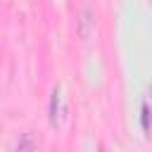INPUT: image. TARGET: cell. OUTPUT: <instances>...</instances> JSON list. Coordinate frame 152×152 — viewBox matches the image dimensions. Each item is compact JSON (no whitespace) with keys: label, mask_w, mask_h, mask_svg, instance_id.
Returning a JSON list of instances; mask_svg holds the SVG:
<instances>
[{"label":"cell","mask_w":152,"mask_h":152,"mask_svg":"<svg viewBox=\"0 0 152 152\" xmlns=\"http://www.w3.org/2000/svg\"><path fill=\"white\" fill-rule=\"evenodd\" d=\"M93 28H95L93 10H90V7H86V10L81 12V17H78V36H81V38H88V36L93 33Z\"/></svg>","instance_id":"6da1fadb"},{"label":"cell","mask_w":152,"mask_h":152,"mask_svg":"<svg viewBox=\"0 0 152 152\" xmlns=\"http://www.w3.org/2000/svg\"><path fill=\"white\" fill-rule=\"evenodd\" d=\"M142 128H145V131L152 128V112H150L147 104H142Z\"/></svg>","instance_id":"277c9868"},{"label":"cell","mask_w":152,"mask_h":152,"mask_svg":"<svg viewBox=\"0 0 152 152\" xmlns=\"http://www.w3.org/2000/svg\"><path fill=\"white\" fill-rule=\"evenodd\" d=\"M33 147H36L33 135H31V133H24L21 140H19V145H17V152H33Z\"/></svg>","instance_id":"7a4b0ae2"},{"label":"cell","mask_w":152,"mask_h":152,"mask_svg":"<svg viewBox=\"0 0 152 152\" xmlns=\"http://www.w3.org/2000/svg\"><path fill=\"white\" fill-rule=\"evenodd\" d=\"M57 104H59V86L52 90V100H50V121H52V126H57Z\"/></svg>","instance_id":"3957f363"}]
</instances>
